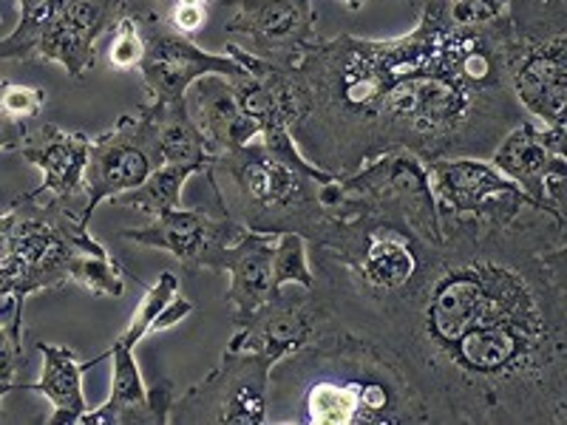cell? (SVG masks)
<instances>
[{
  "label": "cell",
  "mask_w": 567,
  "mask_h": 425,
  "mask_svg": "<svg viewBox=\"0 0 567 425\" xmlns=\"http://www.w3.org/2000/svg\"><path fill=\"white\" fill-rule=\"evenodd\" d=\"M440 225L417 281L338 326L392 357L429 425H567V216Z\"/></svg>",
  "instance_id": "6da1fadb"
},
{
  "label": "cell",
  "mask_w": 567,
  "mask_h": 425,
  "mask_svg": "<svg viewBox=\"0 0 567 425\" xmlns=\"http://www.w3.org/2000/svg\"><path fill=\"white\" fill-rule=\"evenodd\" d=\"M417 7L414 29L398 38H318L292 65L245 58L276 89L298 151L327 174L400 151L488 159L528 116L505 74V18L457 27L449 0Z\"/></svg>",
  "instance_id": "7a4b0ae2"
},
{
  "label": "cell",
  "mask_w": 567,
  "mask_h": 425,
  "mask_svg": "<svg viewBox=\"0 0 567 425\" xmlns=\"http://www.w3.org/2000/svg\"><path fill=\"white\" fill-rule=\"evenodd\" d=\"M272 425H429L386 352L332 321L270 369Z\"/></svg>",
  "instance_id": "3957f363"
},
{
  "label": "cell",
  "mask_w": 567,
  "mask_h": 425,
  "mask_svg": "<svg viewBox=\"0 0 567 425\" xmlns=\"http://www.w3.org/2000/svg\"><path fill=\"white\" fill-rule=\"evenodd\" d=\"M205 176L216 210L241 230L296 232L310 247H327L336 236L338 216L321 201L323 182L272 156L258 139L219 151Z\"/></svg>",
  "instance_id": "277c9868"
},
{
  "label": "cell",
  "mask_w": 567,
  "mask_h": 425,
  "mask_svg": "<svg viewBox=\"0 0 567 425\" xmlns=\"http://www.w3.org/2000/svg\"><path fill=\"white\" fill-rule=\"evenodd\" d=\"M105 250L80 225L78 212L43 194H23L0 212V272L7 276L9 298L27 307L34 292L63 290L71 267L83 252Z\"/></svg>",
  "instance_id": "5b68a950"
},
{
  "label": "cell",
  "mask_w": 567,
  "mask_h": 425,
  "mask_svg": "<svg viewBox=\"0 0 567 425\" xmlns=\"http://www.w3.org/2000/svg\"><path fill=\"white\" fill-rule=\"evenodd\" d=\"M505 74L534 123L567 128V0H511Z\"/></svg>",
  "instance_id": "8992f818"
},
{
  "label": "cell",
  "mask_w": 567,
  "mask_h": 425,
  "mask_svg": "<svg viewBox=\"0 0 567 425\" xmlns=\"http://www.w3.org/2000/svg\"><path fill=\"white\" fill-rule=\"evenodd\" d=\"M123 12L125 0H43L0 40V60L58 63L71 80H83L97 65V40Z\"/></svg>",
  "instance_id": "52a82bcc"
},
{
  "label": "cell",
  "mask_w": 567,
  "mask_h": 425,
  "mask_svg": "<svg viewBox=\"0 0 567 425\" xmlns=\"http://www.w3.org/2000/svg\"><path fill=\"white\" fill-rule=\"evenodd\" d=\"M272 361L261 352L225 349L219 366L176 394L171 423L267 425V386Z\"/></svg>",
  "instance_id": "ba28073f"
},
{
  "label": "cell",
  "mask_w": 567,
  "mask_h": 425,
  "mask_svg": "<svg viewBox=\"0 0 567 425\" xmlns=\"http://www.w3.org/2000/svg\"><path fill=\"white\" fill-rule=\"evenodd\" d=\"M159 165H165L159 148V134L151 111L145 105L136 114H123L103 134L91 136L89 162H85L83 187L85 205L80 225L89 227L91 216L103 201L128 194L148 179Z\"/></svg>",
  "instance_id": "9c48e42d"
},
{
  "label": "cell",
  "mask_w": 567,
  "mask_h": 425,
  "mask_svg": "<svg viewBox=\"0 0 567 425\" xmlns=\"http://www.w3.org/2000/svg\"><path fill=\"white\" fill-rule=\"evenodd\" d=\"M225 32L245 38L252 58L292 65L318 40L312 0H225Z\"/></svg>",
  "instance_id": "30bf717a"
},
{
  "label": "cell",
  "mask_w": 567,
  "mask_h": 425,
  "mask_svg": "<svg viewBox=\"0 0 567 425\" xmlns=\"http://www.w3.org/2000/svg\"><path fill=\"white\" fill-rule=\"evenodd\" d=\"M425 174L440 210L480 216L488 221H511L528 205H536L523 187L499 174L488 159H474V156L432 159L425 162Z\"/></svg>",
  "instance_id": "8fae6325"
},
{
  "label": "cell",
  "mask_w": 567,
  "mask_h": 425,
  "mask_svg": "<svg viewBox=\"0 0 567 425\" xmlns=\"http://www.w3.org/2000/svg\"><path fill=\"white\" fill-rule=\"evenodd\" d=\"M236 236L241 227L227 212L213 216L202 207H174L154 216L151 225L120 230L123 241L171 252L185 272H221V256Z\"/></svg>",
  "instance_id": "7c38bea8"
},
{
  "label": "cell",
  "mask_w": 567,
  "mask_h": 425,
  "mask_svg": "<svg viewBox=\"0 0 567 425\" xmlns=\"http://www.w3.org/2000/svg\"><path fill=\"white\" fill-rule=\"evenodd\" d=\"M142 27H145V58H142L140 74L148 91L145 103L159 105L182 100L185 91L205 74L236 77L245 71L227 52H207L190 38L168 32L156 23H142Z\"/></svg>",
  "instance_id": "4fadbf2b"
},
{
  "label": "cell",
  "mask_w": 567,
  "mask_h": 425,
  "mask_svg": "<svg viewBox=\"0 0 567 425\" xmlns=\"http://www.w3.org/2000/svg\"><path fill=\"white\" fill-rule=\"evenodd\" d=\"M89 148L91 134H83V131L69 134L43 116L20 125L18 154L43 174V182L34 187L32 194L49 196L78 216L85 205L83 174L85 162H89Z\"/></svg>",
  "instance_id": "5bb4252c"
},
{
  "label": "cell",
  "mask_w": 567,
  "mask_h": 425,
  "mask_svg": "<svg viewBox=\"0 0 567 425\" xmlns=\"http://www.w3.org/2000/svg\"><path fill=\"white\" fill-rule=\"evenodd\" d=\"M323 321L327 318H323L321 303L316 301L310 290H303L301 296L276 292L236 323V335L230 338L227 349L261 352L272 363H278L310 341Z\"/></svg>",
  "instance_id": "9a60e30c"
},
{
  "label": "cell",
  "mask_w": 567,
  "mask_h": 425,
  "mask_svg": "<svg viewBox=\"0 0 567 425\" xmlns=\"http://www.w3.org/2000/svg\"><path fill=\"white\" fill-rule=\"evenodd\" d=\"M114 361L111 372V394L100 408H89L80 417L83 425H168L174 408V383L159 381L154 386L142 381L134 349L120 338L105 349Z\"/></svg>",
  "instance_id": "2e32d148"
},
{
  "label": "cell",
  "mask_w": 567,
  "mask_h": 425,
  "mask_svg": "<svg viewBox=\"0 0 567 425\" xmlns=\"http://www.w3.org/2000/svg\"><path fill=\"white\" fill-rule=\"evenodd\" d=\"M565 139L567 128H548V125H539L530 116H525L523 123H516L499 139L488 162L499 174L508 176L514 185L523 187L536 205L548 207L542 182H545V174L554 162L567 159ZM548 210H554V207H548Z\"/></svg>",
  "instance_id": "e0dca14e"
},
{
  "label": "cell",
  "mask_w": 567,
  "mask_h": 425,
  "mask_svg": "<svg viewBox=\"0 0 567 425\" xmlns=\"http://www.w3.org/2000/svg\"><path fill=\"white\" fill-rule=\"evenodd\" d=\"M185 105L194 116L196 128L205 134L210 148L219 154L227 148H239L258 139V131L250 116L241 111L239 100L225 74H205L185 91Z\"/></svg>",
  "instance_id": "ac0fdd59"
},
{
  "label": "cell",
  "mask_w": 567,
  "mask_h": 425,
  "mask_svg": "<svg viewBox=\"0 0 567 425\" xmlns=\"http://www.w3.org/2000/svg\"><path fill=\"white\" fill-rule=\"evenodd\" d=\"M278 236L270 232L241 230L239 241L221 256V272L230 276L227 303L233 307V321L250 315L256 307L272 296V256Z\"/></svg>",
  "instance_id": "d6986e66"
},
{
  "label": "cell",
  "mask_w": 567,
  "mask_h": 425,
  "mask_svg": "<svg viewBox=\"0 0 567 425\" xmlns=\"http://www.w3.org/2000/svg\"><path fill=\"white\" fill-rule=\"evenodd\" d=\"M38 352L43 354V374L38 383H23V392L43 394L54 406L52 417L45 419L49 425H74L80 423L89 403L83 394V374L109 361V352L91 357V361H78V354L71 346H60V343L38 341Z\"/></svg>",
  "instance_id": "ffe728a7"
},
{
  "label": "cell",
  "mask_w": 567,
  "mask_h": 425,
  "mask_svg": "<svg viewBox=\"0 0 567 425\" xmlns=\"http://www.w3.org/2000/svg\"><path fill=\"white\" fill-rule=\"evenodd\" d=\"M151 111L156 123V134H159L162 159L179 162V165H196L205 174L210 168L216 151L210 148V142L205 139L199 128H196L194 116L187 111L185 97L171 100V103H142Z\"/></svg>",
  "instance_id": "44dd1931"
},
{
  "label": "cell",
  "mask_w": 567,
  "mask_h": 425,
  "mask_svg": "<svg viewBox=\"0 0 567 425\" xmlns=\"http://www.w3.org/2000/svg\"><path fill=\"white\" fill-rule=\"evenodd\" d=\"M225 0H125V12L136 14L142 23H156L168 32L194 40L205 32L210 14Z\"/></svg>",
  "instance_id": "7402d4cb"
},
{
  "label": "cell",
  "mask_w": 567,
  "mask_h": 425,
  "mask_svg": "<svg viewBox=\"0 0 567 425\" xmlns=\"http://www.w3.org/2000/svg\"><path fill=\"white\" fill-rule=\"evenodd\" d=\"M199 174L202 170L196 165L165 162L140 187H134V190H128L123 196H116L114 205L148 212V216H159V212L182 207V190H185L187 179H194Z\"/></svg>",
  "instance_id": "603a6c76"
},
{
  "label": "cell",
  "mask_w": 567,
  "mask_h": 425,
  "mask_svg": "<svg viewBox=\"0 0 567 425\" xmlns=\"http://www.w3.org/2000/svg\"><path fill=\"white\" fill-rule=\"evenodd\" d=\"M287 283H296L301 290H312L316 272L310 265V245L296 232H284L276 241L272 256V296L281 292Z\"/></svg>",
  "instance_id": "cb8c5ba5"
},
{
  "label": "cell",
  "mask_w": 567,
  "mask_h": 425,
  "mask_svg": "<svg viewBox=\"0 0 567 425\" xmlns=\"http://www.w3.org/2000/svg\"><path fill=\"white\" fill-rule=\"evenodd\" d=\"M71 283L97 298H123L125 270L109 256V250L83 252L71 267Z\"/></svg>",
  "instance_id": "d4e9b609"
},
{
  "label": "cell",
  "mask_w": 567,
  "mask_h": 425,
  "mask_svg": "<svg viewBox=\"0 0 567 425\" xmlns=\"http://www.w3.org/2000/svg\"><path fill=\"white\" fill-rule=\"evenodd\" d=\"M176 290H179V281H176L174 272H159L156 283L151 287L142 301L136 303L134 315H131V323L125 326V332L120 335V341L128 343L131 349H136V343L145 335L156 332V323H159L162 312L168 310V303L176 298Z\"/></svg>",
  "instance_id": "484cf974"
},
{
  "label": "cell",
  "mask_w": 567,
  "mask_h": 425,
  "mask_svg": "<svg viewBox=\"0 0 567 425\" xmlns=\"http://www.w3.org/2000/svg\"><path fill=\"white\" fill-rule=\"evenodd\" d=\"M27 323H23V312L3 318L0 321V403L9 392L18 388L20 369H27ZM3 419V412H0Z\"/></svg>",
  "instance_id": "4316f807"
},
{
  "label": "cell",
  "mask_w": 567,
  "mask_h": 425,
  "mask_svg": "<svg viewBox=\"0 0 567 425\" xmlns=\"http://www.w3.org/2000/svg\"><path fill=\"white\" fill-rule=\"evenodd\" d=\"M145 58V27L136 14L123 12L111 27L109 63L116 71H140Z\"/></svg>",
  "instance_id": "83f0119b"
},
{
  "label": "cell",
  "mask_w": 567,
  "mask_h": 425,
  "mask_svg": "<svg viewBox=\"0 0 567 425\" xmlns=\"http://www.w3.org/2000/svg\"><path fill=\"white\" fill-rule=\"evenodd\" d=\"M45 108V91L38 85L14 83V80H0V116H7L12 123L27 125L40 120Z\"/></svg>",
  "instance_id": "f1b7e54d"
},
{
  "label": "cell",
  "mask_w": 567,
  "mask_h": 425,
  "mask_svg": "<svg viewBox=\"0 0 567 425\" xmlns=\"http://www.w3.org/2000/svg\"><path fill=\"white\" fill-rule=\"evenodd\" d=\"M511 0H449V18L457 27H491L508 14Z\"/></svg>",
  "instance_id": "f546056e"
},
{
  "label": "cell",
  "mask_w": 567,
  "mask_h": 425,
  "mask_svg": "<svg viewBox=\"0 0 567 425\" xmlns=\"http://www.w3.org/2000/svg\"><path fill=\"white\" fill-rule=\"evenodd\" d=\"M20 145V125L0 116V151H18Z\"/></svg>",
  "instance_id": "4dcf8cb0"
},
{
  "label": "cell",
  "mask_w": 567,
  "mask_h": 425,
  "mask_svg": "<svg viewBox=\"0 0 567 425\" xmlns=\"http://www.w3.org/2000/svg\"><path fill=\"white\" fill-rule=\"evenodd\" d=\"M18 3H20V14H27V12H34L43 0H18Z\"/></svg>",
  "instance_id": "1f68e13d"
},
{
  "label": "cell",
  "mask_w": 567,
  "mask_h": 425,
  "mask_svg": "<svg viewBox=\"0 0 567 425\" xmlns=\"http://www.w3.org/2000/svg\"><path fill=\"white\" fill-rule=\"evenodd\" d=\"M3 298H9V283H7V276L0 272V301H3Z\"/></svg>",
  "instance_id": "d6a6232c"
},
{
  "label": "cell",
  "mask_w": 567,
  "mask_h": 425,
  "mask_svg": "<svg viewBox=\"0 0 567 425\" xmlns=\"http://www.w3.org/2000/svg\"><path fill=\"white\" fill-rule=\"evenodd\" d=\"M343 3H347L352 12H358V9H363V3H367V0H343Z\"/></svg>",
  "instance_id": "836d02e7"
},
{
  "label": "cell",
  "mask_w": 567,
  "mask_h": 425,
  "mask_svg": "<svg viewBox=\"0 0 567 425\" xmlns=\"http://www.w3.org/2000/svg\"><path fill=\"white\" fill-rule=\"evenodd\" d=\"M412 3H417V0H412Z\"/></svg>",
  "instance_id": "e575fe53"
}]
</instances>
